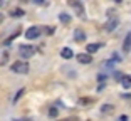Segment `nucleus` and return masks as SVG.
<instances>
[{"label":"nucleus","instance_id":"nucleus-21","mask_svg":"<svg viewBox=\"0 0 131 121\" xmlns=\"http://www.w3.org/2000/svg\"><path fill=\"white\" fill-rule=\"evenodd\" d=\"M97 79H99V82H104V81H106V76L99 74V76H97Z\"/></svg>","mask_w":131,"mask_h":121},{"label":"nucleus","instance_id":"nucleus-5","mask_svg":"<svg viewBox=\"0 0 131 121\" xmlns=\"http://www.w3.org/2000/svg\"><path fill=\"white\" fill-rule=\"evenodd\" d=\"M116 27H118V19H116V17H113V19H109L108 22H106V25H104V30H106V32H113Z\"/></svg>","mask_w":131,"mask_h":121},{"label":"nucleus","instance_id":"nucleus-19","mask_svg":"<svg viewBox=\"0 0 131 121\" xmlns=\"http://www.w3.org/2000/svg\"><path fill=\"white\" fill-rule=\"evenodd\" d=\"M113 61H118V62H119V61H121V57H119V56H118V54L114 52V54H113Z\"/></svg>","mask_w":131,"mask_h":121},{"label":"nucleus","instance_id":"nucleus-6","mask_svg":"<svg viewBox=\"0 0 131 121\" xmlns=\"http://www.w3.org/2000/svg\"><path fill=\"white\" fill-rule=\"evenodd\" d=\"M131 51V32H128L126 37H124V42H123V52L128 54Z\"/></svg>","mask_w":131,"mask_h":121},{"label":"nucleus","instance_id":"nucleus-1","mask_svg":"<svg viewBox=\"0 0 131 121\" xmlns=\"http://www.w3.org/2000/svg\"><path fill=\"white\" fill-rule=\"evenodd\" d=\"M12 72H17V74H27L29 72V64L24 62V61H15L12 64Z\"/></svg>","mask_w":131,"mask_h":121},{"label":"nucleus","instance_id":"nucleus-18","mask_svg":"<svg viewBox=\"0 0 131 121\" xmlns=\"http://www.w3.org/2000/svg\"><path fill=\"white\" fill-rule=\"evenodd\" d=\"M91 103H93V99H88V98L79 99V104H91Z\"/></svg>","mask_w":131,"mask_h":121},{"label":"nucleus","instance_id":"nucleus-15","mask_svg":"<svg viewBox=\"0 0 131 121\" xmlns=\"http://www.w3.org/2000/svg\"><path fill=\"white\" fill-rule=\"evenodd\" d=\"M59 20H61L62 24H69L71 22V17L67 15V14H61V15H59Z\"/></svg>","mask_w":131,"mask_h":121},{"label":"nucleus","instance_id":"nucleus-11","mask_svg":"<svg viewBox=\"0 0 131 121\" xmlns=\"http://www.w3.org/2000/svg\"><path fill=\"white\" fill-rule=\"evenodd\" d=\"M121 86H123L124 89H129L131 87V76L129 74L123 76V79H121Z\"/></svg>","mask_w":131,"mask_h":121},{"label":"nucleus","instance_id":"nucleus-17","mask_svg":"<svg viewBox=\"0 0 131 121\" xmlns=\"http://www.w3.org/2000/svg\"><path fill=\"white\" fill-rule=\"evenodd\" d=\"M49 116L50 118H57V108H50L49 109Z\"/></svg>","mask_w":131,"mask_h":121},{"label":"nucleus","instance_id":"nucleus-16","mask_svg":"<svg viewBox=\"0 0 131 121\" xmlns=\"http://www.w3.org/2000/svg\"><path fill=\"white\" fill-rule=\"evenodd\" d=\"M19 34H20V29H17V32H15V34H12V35H10V37H8V39H7V40H5V46H8V44H10V42H12V40L15 39V37H17V35H19Z\"/></svg>","mask_w":131,"mask_h":121},{"label":"nucleus","instance_id":"nucleus-4","mask_svg":"<svg viewBox=\"0 0 131 121\" xmlns=\"http://www.w3.org/2000/svg\"><path fill=\"white\" fill-rule=\"evenodd\" d=\"M69 5L76 10V14L81 17V19H84V5H82L81 2H77V0H69Z\"/></svg>","mask_w":131,"mask_h":121},{"label":"nucleus","instance_id":"nucleus-7","mask_svg":"<svg viewBox=\"0 0 131 121\" xmlns=\"http://www.w3.org/2000/svg\"><path fill=\"white\" fill-rule=\"evenodd\" d=\"M93 61V57H91V54H88V52H82V54H77V62H81V64H89Z\"/></svg>","mask_w":131,"mask_h":121},{"label":"nucleus","instance_id":"nucleus-8","mask_svg":"<svg viewBox=\"0 0 131 121\" xmlns=\"http://www.w3.org/2000/svg\"><path fill=\"white\" fill-rule=\"evenodd\" d=\"M74 40H76V42H84V40H86L84 30H81V29H76V30H74Z\"/></svg>","mask_w":131,"mask_h":121},{"label":"nucleus","instance_id":"nucleus-13","mask_svg":"<svg viewBox=\"0 0 131 121\" xmlns=\"http://www.w3.org/2000/svg\"><path fill=\"white\" fill-rule=\"evenodd\" d=\"M10 15L12 17H24V15H25V12H24L22 8H14V10L10 12Z\"/></svg>","mask_w":131,"mask_h":121},{"label":"nucleus","instance_id":"nucleus-12","mask_svg":"<svg viewBox=\"0 0 131 121\" xmlns=\"http://www.w3.org/2000/svg\"><path fill=\"white\" fill-rule=\"evenodd\" d=\"M61 56L64 59H71L74 56V52H72V49H71V47H64V49L61 51Z\"/></svg>","mask_w":131,"mask_h":121},{"label":"nucleus","instance_id":"nucleus-22","mask_svg":"<svg viewBox=\"0 0 131 121\" xmlns=\"http://www.w3.org/2000/svg\"><path fill=\"white\" fill-rule=\"evenodd\" d=\"M59 121H79L77 118H66V119H59Z\"/></svg>","mask_w":131,"mask_h":121},{"label":"nucleus","instance_id":"nucleus-2","mask_svg":"<svg viewBox=\"0 0 131 121\" xmlns=\"http://www.w3.org/2000/svg\"><path fill=\"white\" fill-rule=\"evenodd\" d=\"M34 52H35V49L32 46H27V44H24V46L19 47V54H20V57H22V59L32 57V56H34Z\"/></svg>","mask_w":131,"mask_h":121},{"label":"nucleus","instance_id":"nucleus-10","mask_svg":"<svg viewBox=\"0 0 131 121\" xmlns=\"http://www.w3.org/2000/svg\"><path fill=\"white\" fill-rule=\"evenodd\" d=\"M101 113L103 114H113L114 113V106L113 104H103L101 106Z\"/></svg>","mask_w":131,"mask_h":121},{"label":"nucleus","instance_id":"nucleus-14","mask_svg":"<svg viewBox=\"0 0 131 121\" xmlns=\"http://www.w3.org/2000/svg\"><path fill=\"white\" fill-rule=\"evenodd\" d=\"M24 93H25V89H24V87H22V89H19V91H17V94H15V96H14V99H12V103L15 104V103L19 101L20 98H22V94H24Z\"/></svg>","mask_w":131,"mask_h":121},{"label":"nucleus","instance_id":"nucleus-23","mask_svg":"<svg viewBox=\"0 0 131 121\" xmlns=\"http://www.w3.org/2000/svg\"><path fill=\"white\" fill-rule=\"evenodd\" d=\"M118 121H128V116H126V114H123V116L118 118Z\"/></svg>","mask_w":131,"mask_h":121},{"label":"nucleus","instance_id":"nucleus-20","mask_svg":"<svg viewBox=\"0 0 131 121\" xmlns=\"http://www.w3.org/2000/svg\"><path fill=\"white\" fill-rule=\"evenodd\" d=\"M8 61V54H4V57H2V64H5Z\"/></svg>","mask_w":131,"mask_h":121},{"label":"nucleus","instance_id":"nucleus-9","mask_svg":"<svg viewBox=\"0 0 131 121\" xmlns=\"http://www.w3.org/2000/svg\"><path fill=\"white\" fill-rule=\"evenodd\" d=\"M103 47V44H88V47H86V52L88 54H94V52H97Z\"/></svg>","mask_w":131,"mask_h":121},{"label":"nucleus","instance_id":"nucleus-3","mask_svg":"<svg viewBox=\"0 0 131 121\" xmlns=\"http://www.w3.org/2000/svg\"><path fill=\"white\" fill-rule=\"evenodd\" d=\"M40 34H42V27H39V25H34V27H30L27 32H25V37H27L29 40H34V39H37Z\"/></svg>","mask_w":131,"mask_h":121}]
</instances>
